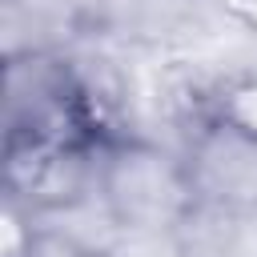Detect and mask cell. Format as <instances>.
I'll return each instance as SVG.
<instances>
[{"label": "cell", "instance_id": "1", "mask_svg": "<svg viewBox=\"0 0 257 257\" xmlns=\"http://www.w3.org/2000/svg\"><path fill=\"white\" fill-rule=\"evenodd\" d=\"M96 185L104 193V205L120 225L137 229H157L169 225L185 201H189V181L185 173L157 149L149 145H116L104 153V165L96 173Z\"/></svg>", "mask_w": 257, "mask_h": 257}, {"label": "cell", "instance_id": "2", "mask_svg": "<svg viewBox=\"0 0 257 257\" xmlns=\"http://www.w3.org/2000/svg\"><path fill=\"white\" fill-rule=\"evenodd\" d=\"M213 128L237 141L241 149L257 153V72L233 76L213 96Z\"/></svg>", "mask_w": 257, "mask_h": 257}, {"label": "cell", "instance_id": "3", "mask_svg": "<svg viewBox=\"0 0 257 257\" xmlns=\"http://www.w3.org/2000/svg\"><path fill=\"white\" fill-rule=\"evenodd\" d=\"M20 257H96V253L76 245L72 237H60V233H32Z\"/></svg>", "mask_w": 257, "mask_h": 257}]
</instances>
